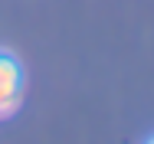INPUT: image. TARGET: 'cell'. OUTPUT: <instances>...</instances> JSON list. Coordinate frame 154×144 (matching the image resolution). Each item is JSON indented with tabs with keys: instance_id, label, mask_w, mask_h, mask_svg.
I'll list each match as a JSON object with an SVG mask.
<instances>
[{
	"instance_id": "6da1fadb",
	"label": "cell",
	"mask_w": 154,
	"mask_h": 144,
	"mask_svg": "<svg viewBox=\"0 0 154 144\" xmlns=\"http://www.w3.org/2000/svg\"><path fill=\"white\" fill-rule=\"evenodd\" d=\"M20 88H23L20 62L13 56H3V53H0V118H7V115L17 112V105H20Z\"/></svg>"
}]
</instances>
